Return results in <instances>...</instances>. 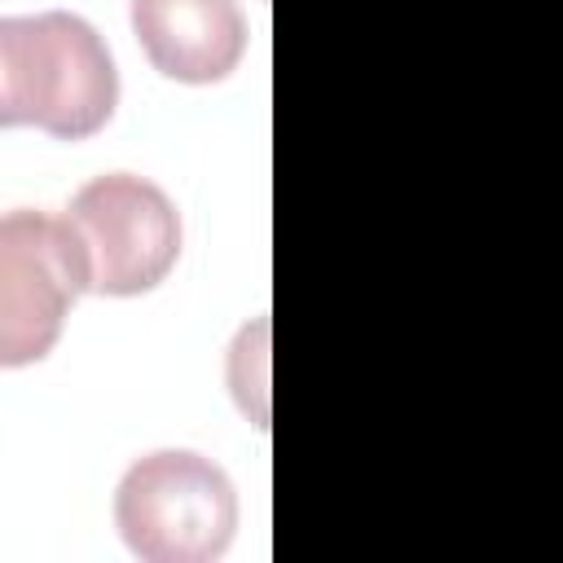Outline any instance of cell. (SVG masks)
Instances as JSON below:
<instances>
[{
  "instance_id": "1",
  "label": "cell",
  "mask_w": 563,
  "mask_h": 563,
  "mask_svg": "<svg viewBox=\"0 0 563 563\" xmlns=\"http://www.w3.org/2000/svg\"><path fill=\"white\" fill-rule=\"evenodd\" d=\"M119 70L106 40L79 13H35L0 22V123L44 128L62 141L110 123Z\"/></svg>"
},
{
  "instance_id": "2",
  "label": "cell",
  "mask_w": 563,
  "mask_h": 563,
  "mask_svg": "<svg viewBox=\"0 0 563 563\" xmlns=\"http://www.w3.org/2000/svg\"><path fill=\"white\" fill-rule=\"evenodd\" d=\"M114 528L145 563H211L238 528L229 475L189 449L136 457L114 488Z\"/></svg>"
},
{
  "instance_id": "3",
  "label": "cell",
  "mask_w": 563,
  "mask_h": 563,
  "mask_svg": "<svg viewBox=\"0 0 563 563\" xmlns=\"http://www.w3.org/2000/svg\"><path fill=\"white\" fill-rule=\"evenodd\" d=\"M97 295L154 290L180 255V216L172 198L132 172L88 180L62 211Z\"/></svg>"
},
{
  "instance_id": "4",
  "label": "cell",
  "mask_w": 563,
  "mask_h": 563,
  "mask_svg": "<svg viewBox=\"0 0 563 563\" xmlns=\"http://www.w3.org/2000/svg\"><path fill=\"white\" fill-rule=\"evenodd\" d=\"M88 290V268L66 216L9 211L0 220V361H40Z\"/></svg>"
},
{
  "instance_id": "5",
  "label": "cell",
  "mask_w": 563,
  "mask_h": 563,
  "mask_svg": "<svg viewBox=\"0 0 563 563\" xmlns=\"http://www.w3.org/2000/svg\"><path fill=\"white\" fill-rule=\"evenodd\" d=\"M132 31L150 66L180 84H216L246 53L238 0H132Z\"/></svg>"
}]
</instances>
